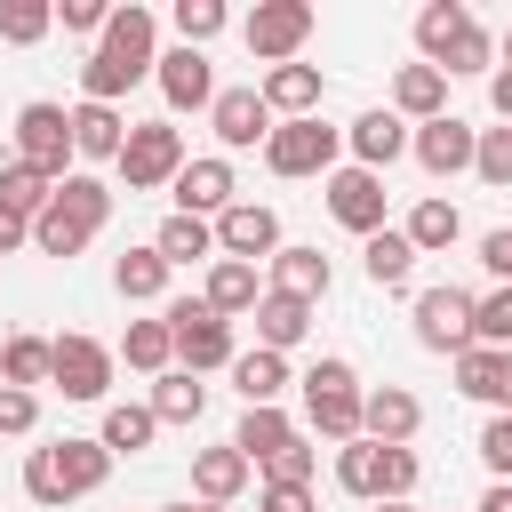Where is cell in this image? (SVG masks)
I'll list each match as a JSON object with an SVG mask.
<instances>
[{
    "label": "cell",
    "instance_id": "1",
    "mask_svg": "<svg viewBox=\"0 0 512 512\" xmlns=\"http://www.w3.org/2000/svg\"><path fill=\"white\" fill-rule=\"evenodd\" d=\"M104 480H112V448H104V440H72V432H64V440H48V448L24 456V496L48 504V512L96 496Z\"/></svg>",
    "mask_w": 512,
    "mask_h": 512
},
{
    "label": "cell",
    "instance_id": "2",
    "mask_svg": "<svg viewBox=\"0 0 512 512\" xmlns=\"http://www.w3.org/2000/svg\"><path fill=\"white\" fill-rule=\"evenodd\" d=\"M104 216H112V184L88 176V168H72V176L56 184V200H48V216L32 224V248H40V256H80V248L104 232Z\"/></svg>",
    "mask_w": 512,
    "mask_h": 512
},
{
    "label": "cell",
    "instance_id": "3",
    "mask_svg": "<svg viewBox=\"0 0 512 512\" xmlns=\"http://www.w3.org/2000/svg\"><path fill=\"white\" fill-rule=\"evenodd\" d=\"M184 160H192V152H184L176 120H136L112 168H120V184H128V192H160V184H176V176H184Z\"/></svg>",
    "mask_w": 512,
    "mask_h": 512
},
{
    "label": "cell",
    "instance_id": "4",
    "mask_svg": "<svg viewBox=\"0 0 512 512\" xmlns=\"http://www.w3.org/2000/svg\"><path fill=\"white\" fill-rule=\"evenodd\" d=\"M160 320L176 328V368L208 376V368H232V360H240V352H232V320H224V312H208L200 296H176Z\"/></svg>",
    "mask_w": 512,
    "mask_h": 512
},
{
    "label": "cell",
    "instance_id": "5",
    "mask_svg": "<svg viewBox=\"0 0 512 512\" xmlns=\"http://www.w3.org/2000/svg\"><path fill=\"white\" fill-rule=\"evenodd\" d=\"M336 152H344V128H328V120L312 112V120H280V128H272L264 168H272V176H336Z\"/></svg>",
    "mask_w": 512,
    "mask_h": 512
},
{
    "label": "cell",
    "instance_id": "6",
    "mask_svg": "<svg viewBox=\"0 0 512 512\" xmlns=\"http://www.w3.org/2000/svg\"><path fill=\"white\" fill-rule=\"evenodd\" d=\"M312 0H256L248 8V24H240V40H248V56L256 64H296V48L312 40Z\"/></svg>",
    "mask_w": 512,
    "mask_h": 512
},
{
    "label": "cell",
    "instance_id": "7",
    "mask_svg": "<svg viewBox=\"0 0 512 512\" xmlns=\"http://www.w3.org/2000/svg\"><path fill=\"white\" fill-rule=\"evenodd\" d=\"M16 160L40 168L48 184H64L72 160H80V152H72V112H64V104H24V112H16Z\"/></svg>",
    "mask_w": 512,
    "mask_h": 512
},
{
    "label": "cell",
    "instance_id": "8",
    "mask_svg": "<svg viewBox=\"0 0 512 512\" xmlns=\"http://www.w3.org/2000/svg\"><path fill=\"white\" fill-rule=\"evenodd\" d=\"M472 304H480V296H464L456 280L416 288V312H408V320H416V344H424V352H448V360L472 352V344H480V336H472Z\"/></svg>",
    "mask_w": 512,
    "mask_h": 512
},
{
    "label": "cell",
    "instance_id": "9",
    "mask_svg": "<svg viewBox=\"0 0 512 512\" xmlns=\"http://www.w3.org/2000/svg\"><path fill=\"white\" fill-rule=\"evenodd\" d=\"M112 368H120L112 344H96V336H56V368H48V384H56L64 400H104V392H112Z\"/></svg>",
    "mask_w": 512,
    "mask_h": 512
},
{
    "label": "cell",
    "instance_id": "10",
    "mask_svg": "<svg viewBox=\"0 0 512 512\" xmlns=\"http://www.w3.org/2000/svg\"><path fill=\"white\" fill-rule=\"evenodd\" d=\"M288 240H280V216L264 200H232L216 216V256H240V264H272Z\"/></svg>",
    "mask_w": 512,
    "mask_h": 512
},
{
    "label": "cell",
    "instance_id": "11",
    "mask_svg": "<svg viewBox=\"0 0 512 512\" xmlns=\"http://www.w3.org/2000/svg\"><path fill=\"white\" fill-rule=\"evenodd\" d=\"M208 128H216V144L224 152H248V144H272V104H264V88H216V104H208Z\"/></svg>",
    "mask_w": 512,
    "mask_h": 512
},
{
    "label": "cell",
    "instance_id": "12",
    "mask_svg": "<svg viewBox=\"0 0 512 512\" xmlns=\"http://www.w3.org/2000/svg\"><path fill=\"white\" fill-rule=\"evenodd\" d=\"M408 152H416V168H424V176H464V168H472V152H480V128H472V120H456V112H440V120H424V128L408 136Z\"/></svg>",
    "mask_w": 512,
    "mask_h": 512
},
{
    "label": "cell",
    "instance_id": "13",
    "mask_svg": "<svg viewBox=\"0 0 512 512\" xmlns=\"http://www.w3.org/2000/svg\"><path fill=\"white\" fill-rule=\"evenodd\" d=\"M320 192H328V216H336L344 232H360V240L384 232V176H376V168H336Z\"/></svg>",
    "mask_w": 512,
    "mask_h": 512
},
{
    "label": "cell",
    "instance_id": "14",
    "mask_svg": "<svg viewBox=\"0 0 512 512\" xmlns=\"http://www.w3.org/2000/svg\"><path fill=\"white\" fill-rule=\"evenodd\" d=\"M416 424H424V400H416L408 384H376V392L360 400V440H376V448H408Z\"/></svg>",
    "mask_w": 512,
    "mask_h": 512
},
{
    "label": "cell",
    "instance_id": "15",
    "mask_svg": "<svg viewBox=\"0 0 512 512\" xmlns=\"http://www.w3.org/2000/svg\"><path fill=\"white\" fill-rule=\"evenodd\" d=\"M168 192H176V216H208V224H216V216L232 208V192H240V184H232V160H224V152H208V160H184V176H176Z\"/></svg>",
    "mask_w": 512,
    "mask_h": 512
},
{
    "label": "cell",
    "instance_id": "16",
    "mask_svg": "<svg viewBox=\"0 0 512 512\" xmlns=\"http://www.w3.org/2000/svg\"><path fill=\"white\" fill-rule=\"evenodd\" d=\"M152 80H160L168 112H208V104H216V72H208V56H200V48H184V40L160 56V72H152Z\"/></svg>",
    "mask_w": 512,
    "mask_h": 512
},
{
    "label": "cell",
    "instance_id": "17",
    "mask_svg": "<svg viewBox=\"0 0 512 512\" xmlns=\"http://www.w3.org/2000/svg\"><path fill=\"white\" fill-rule=\"evenodd\" d=\"M104 56H120V64H136V72H160V16L152 8H112V24H104V40H96Z\"/></svg>",
    "mask_w": 512,
    "mask_h": 512
},
{
    "label": "cell",
    "instance_id": "18",
    "mask_svg": "<svg viewBox=\"0 0 512 512\" xmlns=\"http://www.w3.org/2000/svg\"><path fill=\"white\" fill-rule=\"evenodd\" d=\"M408 136H416V128H408L400 112H384V104H376V112H360V120L344 128V144H352V168H376V176H384V168L408 152Z\"/></svg>",
    "mask_w": 512,
    "mask_h": 512
},
{
    "label": "cell",
    "instance_id": "19",
    "mask_svg": "<svg viewBox=\"0 0 512 512\" xmlns=\"http://www.w3.org/2000/svg\"><path fill=\"white\" fill-rule=\"evenodd\" d=\"M456 392L464 400H488L496 416H512V352H496V344L456 352Z\"/></svg>",
    "mask_w": 512,
    "mask_h": 512
},
{
    "label": "cell",
    "instance_id": "20",
    "mask_svg": "<svg viewBox=\"0 0 512 512\" xmlns=\"http://www.w3.org/2000/svg\"><path fill=\"white\" fill-rule=\"evenodd\" d=\"M256 88H264L272 120H312V112H320V88H328V80H320V64H272V72H264Z\"/></svg>",
    "mask_w": 512,
    "mask_h": 512
},
{
    "label": "cell",
    "instance_id": "21",
    "mask_svg": "<svg viewBox=\"0 0 512 512\" xmlns=\"http://www.w3.org/2000/svg\"><path fill=\"white\" fill-rule=\"evenodd\" d=\"M392 112L416 120V128L440 120V112H448V72H432V64H400V72H392Z\"/></svg>",
    "mask_w": 512,
    "mask_h": 512
},
{
    "label": "cell",
    "instance_id": "22",
    "mask_svg": "<svg viewBox=\"0 0 512 512\" xmlns=\"http://www.w3.org/2000/svg\"><path fill=\"white\" fill-rule=\"evenodd\" d=\"M248 472H256V464H248L232 440H224V448H200V456H192V496H200V504H232V496L248 488Z\"/></svg>",
    "mask_w": 512,
    "mask_h": 512
},
{
    "label": "cell",
    "instance_id": "23",
    "mask_svg": "<svg viewBox=\"0 0 512 512\" xmlns=\"http://www.w3.org/2000/svg\"><path fill=\"white\" fill-rule=\"evenodd\" d=\"M120 144H128L120 104H72V152L80 160H120Z\"/></svg>",
    "mask_w": 512,
    "mask_h": 512
},
{
    "label": "cell",
    "instance_id": "24",
    "mask_svg": "<svg viewBox=\"0 0 512 512\" xmlns=\"http://www.w3.org/2000/svg\"><path fill=\"white\" fill-rule=\"evenodd\" d=\"M360 272H368L376 288H408V272H416V240H408L400 224L368 232V240H360Z\"/></svg>",
    "mask_w": 512,
    "mask_h": 512
},
{
    "label": "cell",
    "instance_id": "25",
    "mask_svg": "<svg viewBox=\"0 0 512 512\" xmlns=\"http://www.w3.org/2000/svg\"><path fill=\"white\" fill-rule=\"evenodd\" d=\"M328 280H336V272H328V256H320V248H280V256H272V296L320 304V296H328Z\"/></svg>",
    "mask_w": 512,
    "mask_h": 512
},
{
    "label": "cell",
    "instance_id": "26",
    "mask_svg": "<svg viewBox=\"0 0 512 512\" xmlns=\"http://www.w3.org/2000/svg\"><path fill=\"white\" fill-rule=\"evenodd\" d=\"M200 304H208V312H224V320H232V312H256V304H264V288H256V264H240V256H216V264H208V288H200Z\"/></svg>",
    "mask_w": 512,
    "mask_h": 512
},
{
    "label": "cell",
    "instance_id": "27",
    "mask_svg": "<svg viewBox=\"0 0 512 512\" xmlns=\"http://www.w3.org/2000/svg\"><path fill=\"white\" fill-rule=\"evenodd\" d=\"M232 392L248 400V408H280V392H288V352H240L232 360Z\"/></svg>",
    "mask_w": 512,
    "mask_h": 512
},
{
    "label": "cell",
    "instance_id": "28",
    "mask_svg": "<svg viewBox=\"0 0 512 512\" xmlns=\"http://www.w3.org/2000/svg\"><path fill=\"white\" fill-rule=\"evenodd\" d=\"M464 32H472V8H464V0H424V8H416V48H424L432 72H440V56H448Z\"/></svg>",
    "mask_w": 512,
    "mask_h": 512
},
{
    "label": "cell",
    "instance_id": "29",
    "mask_svg": "<svg viewBox=\"0 0 512 512\" xmlns=\"http://www.w3.org/2000/svg\"><path fill=\"white\" fill-rule=\"evenodd\" d=\"M168 272H176V264L144 240V248H128V256L112 264V288H120L128 304H160V296H168Z\"/></svg>",
    "mask_w": 512,
    "mask_h": 512
},
{
    "label": "cell",
    "instance_id": "30",
    "mask_svg": "<svg viewBox=\"0 0 512 512\" xmlns=\"http://www.w3.org/2000/svg\"><path fill=\"white\" fill-rule=\"evenodd\" d=\"M304 336H312V304L264 288V304H256V344H264V352H296Z\"/></svg>",
    "mask_w": 512,
    "mask_h": 512
},
{
    "label": "cell",
    "instance_id": "31",
    "mask_svg": "<svg viewBox=\"0 0 512 512\" xmlns=\"http://www.w3.org/2000/svg\"><path fill=\"white\" fill-rule=\"evenodd\" d=\"M400 232L416 240V256H440V248H456V240H464V216H456V200H440V192H432V200H416V208H408V224H400Z\"/></svg>",
    "mask_w": 512,
    "mask_h": 512
},
{
    "label": "cell",
    "instance_id": "32",
    "mask_svg": "<svg viewBox=\"0 0 512 512\" xmlns=\"http://www.w3.org/2000/svg\"><path fill=\"white\" fill-rule=\"evenodd\" d=\"M152 416H160V424H200V416H208V384H200L192 368L152 376Z\"/></svg>",
    "mask_w": 512,
    "mask_h": 512
},
{
    "label": "cell",
    "instance_id": "33",
    "mask_svg": "<svg viewBox=\"0 0 512 512\" xmlns=\"http://www.w3.org/2000/svg\"><path fill=\"white\" fill-rule=\"evenodd\" d=\"M360 400H368L360 384H352V392H304V424L344 448V440H360Z\"/></svg>",
    "mask_w": 512,
    "mask_h": 512
},
{
    "label": "cell",
    "instance_id": "34",
    "mask_svg": "<svg viewBox=\"0 0 512 512\" xmlns=\"http://www.w3.org/2000/svg\"><path fill=\"white\" fill-rule=\"evenodd\" d=\"M336 488L360 504H384V448L376 440H344L336 448Z\"/></svg>",
    "mask_w": 512,
    "mask_h": 512
},
{
    "label": "cell",
    "instance_id": "35",
    "mask_svg": "<svg viewBox=\"0 0 512 512\" xmlns=\"http://www.w3.org/2000/svg\"><path fill=\"white\" fill-rule=\"evenodd\" d=\"M152 432H160L152 400H112V408H104V432H96V440H104L112 456H136V448H152Z\"/></svg>",
    "mask_w": 512,
    "mask_h": 512
},
{
    "label": "cell",
    "instance_id": "36",
    "mask_svg": "<svg viewBox=\"0 0 512 512\" xmlns=\"http://www.w3.org/2000/svg\"><path fill=\"white\" fill-rule=\"evenodd\" d=\"M120 360H128V368H144V376H168V360H176V328H168V320H128Z\"/></svg>",
    "mask_w": 512,
    "mask_h": 512
},
{
    "label": "cell",
    "instance_id": "37",
    "mask_svg": "<svg viewBox=\"0 0 512 512\" xmlns=\"http://www.w3.org/2000/svg\"><path fill=\"white\" fill-rule=\"evenodd\" d=\"M48 368H56V344L48 336H8L0 344V384L32 392V384H48Z\"/></svg>",
    "mask_w": 512,
    "mask_h": 512
},
{
    "label": "cell",
    "instance_id": "38",
    "mask_svg": "<svg viewBox=\"0 0 512 512\" xmlns=\"http://www.w3.org/2000/svg\"><path fill=\"white\" fill-rule=\"evenodd\" d=\"M296 440V424L280 416V408H240V432H232V448L248 456V464H264V456H280Z\"/></svg>",
    "mask_w": 512,
    "mask_h": 512
},
{
    "label": "cell",
    "instance_id": "39",
    "mask_svg": "<svg viewBox=\"0 0 512 512\" xmlns=\"http://www.w3.org/2000/svg\"><path fill=\"white\" fill-rule=\"evenodd\" d=\"M48 200H56V184H48L40 168H24V160H0V208H16L24 224H40V216H48Z\"/></svg>",
    "mask_w": 512,
    "mask_h": 512
},
{
    "label": "cell",
    "instance_id": "40",
    "mask_svg": "<svg viewBox=\"0 0 512 512\" xmlns=\"http://www.w3.org/2000/svg\"><path fill=\"white\" fill-rule=\"evenodd\" d=\"M152 248H160L168 264H200V256H216V224H208V216H168V224L152 232Z\"/></svg>",
    "mask_w": 512,
    "mask_h": 512
},
{
    "label": "cell",
    "instance_id": "41",
    "mask_svg": "<svg viewBox=\"0 0 512 512\" xmlns=\"http://www.w3.org/2000/svg\"><path fill=\"white\" fill-rule=\"evenodd\" d=\"M136 80H144L136 64H120V56H104V48H96V56L80 64V104H120Z\"/></svg>",
    "mask_w": 512,
    "mask_h": 512
},
{
    "label": "cell",
    "instance_id": "42",
    "mask_svg": "<svg viewBox=\"0 0 512 512\" xmlns=\"http://www.w3.org/2000/svg\"><path fill=\"white\" fill-rule=\"evenodd\" d=\"M168 24H176V40H184V48H208V40L232 24V8H224V0H176V16H168Z\"/></svg>",
    "mask_w": 512,
    "mask_h": 512
},
{
    "label": "cell",
    "instance_id": "43",
    "mask_svg": "<svg viewBox=\"0 0 512 512\" xmlns=\"http://www.w3.org/2000/svg\"><path fill=\"white\" fill-rule=\"evenodd\" d=\"M472 336L496 344V352H512V280H496V288L472 304Z\"/></svg>",
    "mask_w": 512,
    "mask_h": 512
},
{
    "label": "cell",
    "instance_id": "44",
    "mask_svg": "<svg viewBox=\"0 0 512 512\" xmlns=\"http://www.w3.org/2000/svg\"><path fill=\"white\" fill-rule=\"evenodd\" d=\"M48 24H56L48 0H0V40H8V48H32Z\"/></svg>",
    "mask_w": 512,
    "mask_h": 512
},
{
    "label": "cell",
    "instance_id": "45",
    "mask_svg": "<svg viewBox=\"0 0 512 512\" xmlns=\"http://www.w3.org/2000/svg\"><path fill=\"white\" fill-rule=\"evenodd\" d=\"M472 176H480V184H496V192H512V120H504V128H480Z\"/></svg>",
    "mask_w": 512,
    "mask_h": 512
},
{
    "label": "cell",
    "instance_id": "46",
    "mask_svg": "<svg viewBox=\"0 0 512 512\" xmlns=\"http://www.w3.org/2000/svg\"><path fill=\"white\" fill-rule=\"evenodd\" d=\"M256 472H264V488H312V448H304V432H296L280 456H264Z\"/></svg>",
    "mask_w": 512,
    "mask_h": 512
},
{
    "label": "cell",
    "instance_id": "47",
    "mask_svg": "<svg viewBox=\"0 0 512 512\" xmlns=\"http://www.w3.org/2000/svg\"><path fill=\"white\" fill-rule=\"evenodd\" d=\"M440 72H448V80H456V72H496V40H488V24H472V32L440 56Z\"/></svg>",
    "mask_w": 512,
    "mask_h": 512
},
{
    "label": "cell",
    "instance_id": "48",
    "mask_svg": "<svg viewBox=\"0 0 512 512\" xmlns=\"http://www.w3.org/2000/svg\"><path fill=\"white\" fill-rule=\"evenodd\" d=\"M480 464H488L496 480H512V416H488V424H480Z\"/></svg>",
    "mask_w": 512,
    "mask_h": 512
},
{
    "label": "cell",
    "instance_id": "49",
    "mask_svg": "<svg viewBox=\"0 0 512 512\" xmlns=\"http://www.w3.org/2000/svg\"><path fill=\"white\" fill-rule=\"evenodd\" d=\"M32 424H40V400L16 392V384H0V440H16V432H32Z\"/></svg>",
    "mask_w": 512,
    "mask_h": 512
},
{
    "label": "cell",
    "instance_id": "50",
    "mask_svg": "<svg viewBox=\"0 0 512 512\" xmlns=\"http://www.w3.org/2000/svg\"><path fill=\"white\" fill-rule=\"evenodd\" d=\"M352 384H360V376H352V360H336V352L304 368V392H352Z\"/></svg>",
    "mask_w": 512,
    "mask_h": 512
},
{
    "label": "cell",
    "instance_id": "51",
    "mask_svg": "<svg viewBox=\"0 0 512 512\" xmlns=\"http://www.w3.org/2000/svg\"><path fill=\"white\" fill-rule=\"evenodd\" d=\"M56 16H64V32H96V40H104V24H112V8H104V0H64Z\"/></svg>",
    "mask_w": 512,
    "mask_h": 512
},
{
    "label": "cell",
    "instance_id": "52",
    "mask_svg": "<svg viewBox=\"0 0 512 512\" xmlns=\"http://www.w3.org/2000/svg\"><path fill=\"white\" fill-rule=\"evenodd\" d=\"M480 264H488V272H496V280H512V224H504V232H488V240H480Z\"/></svg>",
    "mask_w": 512,
    "mask_h": 512
},
{
    "label": "cell",
    "instance_id": "53",
    "mask_svg": "<svg viewBox=\"0 0 512 512\" xmlns=\"http://www.w3.org/2000/svg\"><path fill=\"white\" fill-rule=\"evenodd\" d=\"M256 512H312V488H264Z\"/></svg>",
    "mask_w": 512,
    "mask_h": 512
},
{
    "label": "cell",
    "instance_id": "54",
    "mask_svg": "<svg viewBox=\"0 0 512 512\" xmlns=\"http://www.w3.org/2000/svg\"><path fill=\"white\" fill-rule=\"evenodd\" d=\"M488 104H496V120H512V64L488 72Z\"/></svg>",
    "mask_w": 512,
    "mask_h": 512
},
{
    "label": "cell",
    "instance_id": "55",
    "mask_svg": "<svg viewBox=\"0 0 512 512\" xmlns=\"http://www.w3.org/2000/svg\"><path fill=\"white\" fill-rule=\"evenodd\" d=\"M24 240H32V224H24V216H16V208H0V256H16V248H24Z\"/></svg>",
    "mask_w": 512,
    "mask_h": 512
},
{
    "label": "cell",
    "instance_id": "56",
    "mask_svg": "<svg viewBox=\"0 0 512 512\" xmlns=\"http://www.w3.org/2000/svg\"><path fill=\"white\" fill-rule=\"evenodd\" d=\"M472 512H512V480H488V496H480Z\"/></svg>",
    "mask_w": 512,
    "mask_h": 512
},
{
    "label": "cell",
    "instance_id": "57",
    "mask_svg": "<svg viewBox=\"0 0 512 512\" xmlns=\"http://www.w3.org/2000/svg\"><path fill=\"white\" fill-rule=\"evenodd\" d=\"M168 512H224V504H168Z\"/></svg>",
    "mask_w": 512,
    "mask_h": 512
},
{
    "label": "cell",
    "instance_id": "58",
    "mask_svg": "<svg viewBox=\"0 0 512 512\" xmlns=\"http://www.w3.org/2000/svg\"><path fill=\"white\" fill-rule=\"evenodd\" d=\"M368 512H416V504H368Z\"/></svg>",
    "mask_w": 512,
    "mask_h": 512
},
{
    "label": "cell",
    "instance_id": "59",
    "mask_svg": "<svg viewBox=\"0 0 512 512\" xmlns=\"http://www.w3.org/2000/svg\"><path fill=\"white\" fill-rule=\"evenodd\" d=\"M496 48H504V64H512V32H504V40H496Z\"/></svg>",
    "mask_w": 512,
    "mask_h": 512
}]
</instances>
